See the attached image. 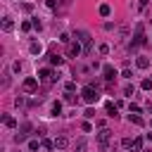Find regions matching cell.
I'll list each match as a JSON object with an SVG mask.
<instances>
[{"label": "cell", "mask_w": 152, "mask_h": 152, "mask_svg": "<svg viewBox=\"0 0 152 152\" xmlns=\"http://www.w3.org/2000/svg\"><path fill=\"white\" fill-rule=\"evenodd\" d=\"M14 104H17V107H24V104H26V100H24V97H21V95H19V97H17V100H14Z\"/></svg>", "instance_id": "obj_28"}, {"label": "cell", "mask_w": 152, "mask_h": 152, "mask_svg": "<svg viewBox=\"0 0 152 152\" xmlns=\"http://www.w3.org/2000/svg\"><path fill=\"white\" fill-rule=\"evenodd\" d=\"M102 74H104V81H107V83H112V81H114V76H116L114 66H109V64H107V66L102 69Z\"/></svg>", "instance_id": "obj_6"}, {"label": "cell", "mask_w": 152, "mask_h": 152, "mask_svg": "<svg viewBox=\"0 0 152 152\" xmlns=\"http://www.w3.org/2000/svg\"><path fill=\"white\" fill-rule=\"evenodd\" d=\"M133 150H135V152H142V140H140V138L133 140Z\"/></svg>", "instance_id": "obj_19"}, {"label": "cell", "mask_w": 152, "mask_h": 152, "mask_svg": "<svg viewBox=\"0 0 152 152\" xmlns=\"http://www.w3.org/2000/svg\"><path fill=\"white\" fill-rule=\"evenodd\" d=\"M83 52L88 55V52H93V43H88V45H83Z\"/></svg>", "instance_id": "obj_32"}, {"label": "cell", "mask_w": 152, "mask_h": 152, "mask_svg": "<svg viewBox=\"0 0 152 152\" xmlns=\"http://www.w3.org/2000/svg\"><path fill=\"white\" fill-rule=\"evenodd\" d=\"M140 88H142V90H150V88H152V81H150V78H145V81L140 83Z\"/></svg>", "instance_id": "obj_21"}, {"label": "cell", "mask_w": 152, "mask_h": 152, "mask_svg": "<svg viewBox=\"0 0 152 152\" xmlns=\"http://www.w3.org/2000/svg\"><path fill=\"white\" fill-rule=\"evenodd\" d=\"M107 114H109V116H116V104L107 102Z\"/></svg>", "instance_id": "obj_17"}, {"label": "cell", "mask_w": 152, "mask_h": 152, "mask_svg": "<svg viewBox=\"0 0 152 152\" xmlns=\"http://www.w3.org/2000/svg\"><path fill=\"white\" fill-rule=\"evenodd\" d=\"M142 152H152V150H142Z\"/></svg>", "instance_id": "obj_35"}, {"label": "cell", "mask_w": 152, "mask_h": 152, "mask_svg": "<svg viewBox=\"0 0 152 152\" xmlns=\"http://www.w3.org/2000/svg\"><path fill=\"white\" fill-rule=\"evenodd\" d=\"M28 150H38V140H31L28 142Z\"/></svg>", "instance_id": "obj_33"}, {"label": "cell", "mask_w": 152, "mask_h": 152, "mask_svg": "<svg viewBox=\"0 0 152 152\" xmlns=\"http://www.w3.org/2000/svg\"><path fill=\"white\" fill-rule=\"evenodd\" d=\"M81 128H83V131H86V133H90V131H93V126H90V124H88V121H83V124H81Z\"/></svg>", "instance_id": "obj_29"}, {"label": "cell", "mask_w": 152, "mask_h": 152, "mask_svg": "<svg viewBox=\"0 0 152 152\" xmlns=\"http://www.w3.org/2000/svg\"><path fill=\"white\" fill-rule=\"evenodd\" d=\"M2 121H5V126H7V128H14V126H17V121H14L12 116H7V114H2Z\"/></svg>", "instance_id": "obj_11"}, {"label": "cell", "mask_w": 152, "mask_h": 152, "mask_svg": "<svg viewBox=\"0 0 152 152\" xmlns=\"http://www.w3.org/2000/svg\"><path fill=\"white\" fill-rule=\"evenodd\" d=\"M135 64H138L140 69H147V66H150V59H147V57H138V59H135Z\"/></svg>", "instance_id": "obj_10"}, {"label": "cell", "mask_w": 152, "mask_h": 152, "mask_svg": "<svg viewBox=\"0 0 152 152\" xmlns=\"http://www.w3.org/2000/svg\"><path fill=\"white\" fill-rule=\"evenodd\" d=\"M64 100L74 104V102H76V95H74V93H66V90H64Z\"/></svg>", "instance_id": "obj_20"}, {"label": "cell", "mask_w": 152, "mask_h": 152, "mask_svg": "<svg viewBox=\"0 0 152 152\" xmlns=\"http://www.w3.org/2000/svg\"><path fill=\"white\" fill-rule=\"evenodd\" d=\"M36 88H38V81L36 78H26L24 81V90L26 93H36Z\"/></svg>", "instance_id": "obj_7"}, {"label": "cell", "mask_w": 152, "mask_h": 152, "mask_svg": "<svg viewBox=\"0 0 152 152\" xmlns=\"http://www.w3.org/2000/svg\"><path fill=\"white\" fill-rule=\"evenodd\" d=\"M121 145H124L126 150H131V147H133V140H131V138H124V140H121Z\"/></svg>", "instance_id": "obj_22"}, {"label": "cell", "mask_w": 152, "mask_h": 152, "mask_svg": "<svg viewBox=\"0 0 152 152\" xmlns=\"http://www.w3.org/2000/svg\"><path fill=\"white\" fill-rule=\"evenodd\" d=\"M83 116H86V119H93V116H95V109H86V114H83Z\"/></svg>", "instance_id": "obj_30"}, {"label": "cell", "mask_w": 152, "mask_h": 152, "mask_svg": "<svg viewBox=\"0 0 152 152\" xmlns=\"http://www.w3.org/2000/svg\"><path fill=\"white\" fill-rule=\"evenodd\" d=\"M124 95L131 97V95H133V86H124Z\"/></svg>", "instance_id": "obj_24"}, {"label": "cell", "mask_w": 152, "mask_h": 152, "mask_svg": "<svg viewBox=\"0 0 152 152\" xmlns=\"http://www.w3.org/2000/svg\"><path fill=\"white\" fill-rule=\"evenodd\" d=\"M74 40H78V43L88 45V43H90V33H88V31H83V28H78V31H74Z\"/></svg>", "instance_id": "obj_4"}, {"label": "cell", "mask_w": 152, "mask_h": 152, "mask_svg": "<svg viewBox=\"0 0 152 152\" xmlns=\"http://www.w3.org/2000/svg\"><path fill=\"white\" fill-rule=\"evenodd\" d=\"M62 114V102H55L52 104V116H59Z\"/></svg>", "instance_id": "obj_14"}, {"label": "cell", "mask_w": 152, "mask_h": 152, "mask_svg": "<svg viewBox=\"0 0 152 152\" xmlns=\"http://www.w3.org/2000/svg\"><path fill=\"white\" fill-rule=\"evenodd\" d=\"M109 138H112V131H109V128H102V131L97 133V145H100L102 150H107V145H109Z\"/></svg>", "instance_id": "obj_2"}, {"label": "cell", "mask_w": 152, "mask_h": 152, "mask_svg": "<svg viewBox=\"0 0 152 152\" xmlns=\"http://www.w3.org/2000/svg\"><path fill=\"white\" fill-rule=\"evenodd\" d=\"M12 28H14V21H12V19H7V17H5V19H2V31H5V33H7V31H12Z\"/></svg>", "instance_id": "obj_9"}, {"label": "cell", "mask_w": 152, "mask_h": 152, "mask_svg": "<svg viewBox=\"0 0 152 152\" xmlns=\"http://www.w3.org/2000/svg\"><path fill=\"white\" fill-rule=\"evenodd\" d=\"M66 145H69V140H66L64 135H59V138H55V147H57V150H64Z\"/></svg>", "instance_id": "obj_8"}, {"label": "cell", "mask_w": 152, "mask_h": 152, "mask_svg": "<svg viewBox=\"0 0 152 152\" xmlns=\"http://www.w3.org/2000/svg\"><path fill=\"white\" fill-rule=\"evenodd\" d=\"M76 152H86V140H78L76 142Z\"/></svg>", "instance_id": "obj_23"}, {"label": "cell", "mask_w": 152, "mask_h": 152, "mask_svg": "<svg viewBox=\"0 0 152 152\" xmlns=\"http://www.w3.org/2000/svg\"><path fill=\"white\" fill-rule=\"evenodd\" d=\"M128 121H131V124H135V126H142V119H140L138 114H131V116H128Z\"/></svg>", "instance_id": "obj_15"}, {"label": "cell", "mask_w": 152, "mask_h": 152, "mask_svg": "<svg viewBox=\"0 0 152 152\" xmlns=\"http://www.w3.org/2000/svg\"><path fill=\"white\" fill-rule=\"evenodd\" d=\"M81 95H83V100H86L88 104H93V102H97V100H100V95H97V90H95L93 86H86V88L81 90Z\"/></svg>", "instance_id": "obj_1"}, {"label": "cell", "mask_w": 152, "mask_h": 152, "mask_svg": "<svg viewBox=\"0 0 152 152\" xmlns=\"http://www.w3.org/2000/svg\"><path fill=\"white\" fill-rule=\"evenodd\" d=\"M24 140H26V133H17L14 135V142H24Z\"/></svg>", "instance_id": "obj_25"}, {"label": "cell", "mask_w": 152, "mask_h": 152, "mask_svg": "<svg viewBox=\"0 0 152 152\" xmlns=\"http://www.w3.org/2000/svg\"><path fill=\"white\" fill-rule=\"evenodd\" d=\"M147 112H150V114H152V102H147Z\"/></svg>", "instance_id": "obj_34"}, {"label": "cell", "mask_w": 152, "mask_h": 152, "mask_svg": "<svg viewBox=\"0 0 152 152\" xmlns=\"http://www.w3.org/2000/svg\"><path fill=\"white\" fill-rule=\"evenodd\" d=\"M62 62H64V59H62L59 55H50V64H55V66H59Z\"/></svg>", "instance_id": "obj_13"}, {"label": "cell", "mask_w": 152, "mask_h": 152, "mask_svg": "<svg viewBox=\"0 0 152 152\" xmlns=\"http://www.w3.org/2000/svg\"><path fill=\"white\" fill-rule=\"evenodd\" d=\"M21 7H24V12H31V10H33V5H31V2H24Z\"/></svg>", "instance_id": "obj_31"}, {"label": "cell", "mask_w": 152, "mask_h": 152, "mask_svg": "<svg viewBox=\"0 0 152 152\" xmlns=\"http://www.w3.org/2000/svg\"><path fill=\"white\" fill-rule=\"evenodd\" d=\"M142 43H145V38H142V24H138V26H135L133 43H131V50H133V48H138V45H142Z\"/></svg>", "instance_id": "obj_3"}, {"label": "cell", "mask_w": 152, "mask_h": 152, "mask_svg": "<svg viewBox=\"0 0 152 152\" xmlns=\"http://www.w3.org/2000/svg\"><path fill=\"white\" fill-rule=\"evenodd\" d=\"M40 50H43L40 43H31V55H40Z\"/></svg>", "instance_id": "obj_12"}, {"label": "cell", "mask_w": 152, "mask_h": 152, "mask_svg": "<svg viewBox=\"0 0 152 152\" xmlns=\"http://www.w3.org/2000/svg\"><path fill=\"white\" fill-rule=\"evenodd\" d=\"M66 52H69V57H78V55H81V43H78V40H74V43H69V48H66Z\"/></svg>", "instance_id": "obj_5"}, {"label": "cell", "mask_w": 152, "mask_h": 152, "mask_svg": "<svg viewBox=\"0 0 152 152\" xmlns=\"http://www.w3.org/2000/svg\"><path fill=\"white\" fill-rule=\"evenodd\" d=\"M31 26H33V21H24L21 24V31H31Z\"/></svg>", "instance_id": "obj_26"}, {"label": "cell", "mask_w": 152, "mask_h": 152, "mask_svg": "<svg viewBox=\"0 0 152 152\" xmlns=\"http://www.w3.org/2000/svg\"><path fill=\"white\" fill-rule=\"evenodd\" d=\"M109 12H112L109 5H100V14H102V17H109Z\"/></svg>", "instance_id": "obj_16"}, {"label": "cell", "mask_w": 152, "mask_h": 152, "mask_svg": "<svg viewBox=\"0 0 152 152\" xmlns=\"http://www.w3.org/2000/svg\"><path fill=\"white\" fill-rule=\"evenodd\" d=\"M40 145H43L45 150H52V147H55V140H48V138H43V142H40Z\"/></svg>", "instance_id": "obj_18"}, {"label": "cell", "mask_w": 152, "mask_h": 152, "mask_svg": "<svg viewBox=\"0 0 152 152\" xmlns=\"http://www.w3.org/2000/svg\"><path fill=\"white\" fill-rule=\"evenodd\" d=\"M74 88H76V86H74V81H69V83L64 86V90H66V93H74Z\"/></svg>", "instance_id": "obj_27"}]
</instances>
